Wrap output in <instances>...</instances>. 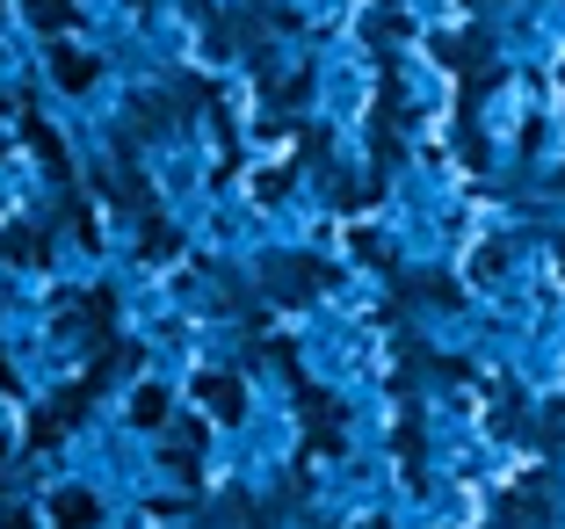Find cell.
I'll list each match as a JSON object with an SVG mask.
<instances>
[{"mask_svg": "<svg viewBox=\"0 0 565 529\" xmlns=\"http://www.w3.org/2000/svg\"><path fill=\"white\" fill-rule=\"evenodd\" d=\"M138 421H167V399L160 392H138Z\"/></svg>", "mask_w": 565, "mask_h": 529, "instance_id": "3", "label": "cell"}, {"mask_svg": "<svg viewBox=\"0 0 565 529\" xmlns=\"http://www.w3.org/2000/svg\"><path fill=\"white\" fill-rule=\"evenodd\" d=\"M203 399H211L217 414H239V384H217V378H203Z\"/></svg>", "mask_w": 565, "mask_h": 529, "instance_id": "2", "label": "cell"}, {"mask_svg": "<svg viewBox=\"0 0 565 529\" xmlns=\"http://www.w3.org/2000/svg\"><path fill=\"white\" fill-rule=\"evenodd\" d=\"M58 81H66V87H87V59H58Z\"/></svg>", "mask_w": 565, "mask_h": 529, "instance_id": "4", "label": "cell"}, {"mask_svg": "<svg viewBox=\"0 0 565 529\" xmlns=\"http://www.w3.org/2000/svg\"><path fill=\"white\" fill-rule=\"evenodd\" d=\"M87 522H95V500H87V494H66V500H58V529H87Z\"/></svg>", "mask_w": 565, "mask_h": 529, "instance_id": "1", "label": "cell"}]
</instances>
